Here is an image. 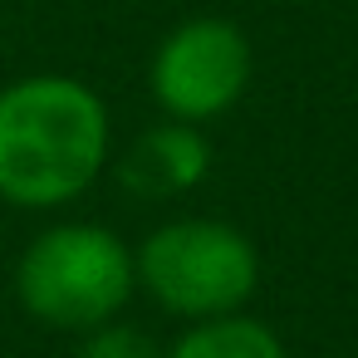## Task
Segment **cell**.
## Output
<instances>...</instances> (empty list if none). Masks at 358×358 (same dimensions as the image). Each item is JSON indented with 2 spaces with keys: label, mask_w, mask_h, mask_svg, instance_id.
Listing matches in <instances>:
<instances>
[{
  "label": "cell",
  "mask_w": 358,
  "mask_h": 358,
  "mask_svg": "<svg viewBox=\"0 0 358 358\" xmlns=\"http://www.w3.org/2000/svg\"><path fill=\"white\" fill-rule=\"evenodd\" d=\"M108 157V113L94 89L64 74H35L0 89V196L15 206H59L89 192Z\"/></svg>",
  "instance_id": "obj_1"
},
{
  "label": "cell",
  "mask_w": 358,
  "mask_h": 358,
  "mask_svg": "<svg viewBox=\"0 0 358 358\" xmlns=\"http://www.w3.org/2000/svg\"><path fill=\"white\" fill-rule=\"evenodd\" d=\"M79 358H167L143 329H133V324H99V329H89V338H84V348H79Z\"/></svg>",
  "instance_id": "obj_7"
},
{
  "label": "cell",
  "mask_w": 358,
  "mask_h": 358,
  "mask_svg": "<svg viewBox=\"0 0 358 358\" xmlns=\"http://www.w3.org/2000/svg\"><path fill=\"white\" fill-rule=\"evenodd\" d=\"M167 358H285V343L255 319L216 314V319L196 324L192 334H182Z\"/></svg>",
  "instance_id": "obj_6"
},
{
  "label": "cell",
  "mask_w": 358,
  "mask_h": 358,
  "mask_svg": "<svg viewBox=\"0 0 358 358\" xmlns=\"http://www.w3.org/2000/svg\"><path fill=\"white\" fill-rule=\"evenodd\" d=\"M211 167V143L187 128L182 118L177 123H162V128H148L128 157H123V187L133 196H148V201H162V196H182L192 192Z\"/></svg>",
  "instance_id": "obj_5"
},
{
  "label": "cell",
  "mask_w": 358,
  "mask_h": 358,
  "mask_svg": "<svg viewBox=\"0 0 358 358\" xmlns=\"http://www.w3.org/2000/svg\"><path fill=\"white\" fill-rule=\"evenodd\" d=\"M133 275V255L113 231L74 221L35 236L15 270V289L40 324L89 334L128 304Z\"/></svg>",
  "instance_id": "obj_2"
},
{
  "label": "cell",
  "mask_w": 358,
  "mask_h": 358,
  "mask_svg": "<svg viewBox=\"0 0 358 358\" xmlns=\"http://www.w3.org/2000/svg\"><path fill=\"white\" fill-rule=\"evenodd\" d=\"M133 270L162 309L187 319L236 314L260 280L255 245L226 221H172L152 231Z\"/></svg>",
  "instance_id": "obj_3"
},
{
  "label": "cell",
  "mask_w": 358,
  "mask_h": 358,
  "mask_svg": "<svg viewBox=\"0 0 358 358\" xmlns=\"http://www.w3.org/2000/svg\"><path fill=\"white\" fill-rule=\"evenodd\" d=\"M245 84H250V45L231 20H187L162 40L152 59V94L182 123L226 113L245 94Z\"/></svg>",
  "instance_id": "obj_4"
}]
</instances>
